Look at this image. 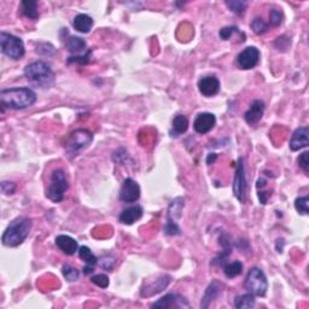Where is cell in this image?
Wrapping results in <instances>:
<instances>
[{
	"mask_svg": "<svg viewBox=\"0 0 309 309\" xmlns=\"http://www.w3.org/2000/svg\"><path fill=\"white\" fill-rule=\"evenodd\" d=\"M36 102V93L28 87L5 88L0 92V104L3 111L5 108L23 110L30 108Z\"/></svg>",
	"mask_w": 309,
	"mask_h": 309,
	"instance_id": "1",
	"label": "cell"
},
{
	"mask_svg": "<svg viewBox=\"0 0 309 309\" xmlns=\"http://www.w3.org/2000/svg\"><path fill=\"white\" fill-rule=\"evenodd\" d=\"M31 229V220L28 217L21 216L10 222L6 227L4 235L2 237V242L5 247L15 248L22 244L29 236Z\"/></svg>",
	"mask_w": 309,
	"mask_h": 309,
	"instance_id": "2",
	"label": "cell"
},
{
	"mask_svg": "<svg viewBox=\"0 0 309 309\" xmlns=\"http://www.w3.org/2000/svg\"><path fill=\"white\" fill-rule=\"evenodd\" d=\"M24 76L30 84L40 88H50L55 84V72L44 61H36L28 64L24 69Z\"/></svg>",
	"mask_w": 309,
	"mask_h": 309,
	"instance_id": "3",
	"label": "cell"
},
{
	"mask_svg": "<svg viewBox=\"0 0 309 309\" xmlns=\"http://www.w3.org/2000/svg\"><path fill=\"white\" fill-rule=\"evenodd\" d=\"M69 188V184L65 176L64 170L56 169L53 170L51 178H50L49 188H47L46 196L53 203H61L64 200V195Z\"/></svg>",
	"mask_w": 309,
	"mask_h": 309,
	"instance_id": "4",
	"label": "cell"
},
{
	"mask_svg": "<svg viewBox=\"0 0 309 309\" xmlns=\"http://www.w3.org/2000/svg\"><path fill=\"white\" fill-rule=\"evenodd\" d=\"M93 140V135L87 129H76L68 137L67 144H65V152L67 156L72 157L78 156L81 151L87 149Z\"/></svg>",
	"mask_w": 309,
	"mask_h": 309,
	"instance_id": "5",
	"label": "cell"
},
{
	"mask_svg": "<svg viewBox=\"0 0 309 309\" xmlns=\"http://www.w3.org/2000/svg\"><path fill=\"white\" fill-rule=\"evenodd\" d=\"M0 47H2V52L9 58L18 61L26 53L24 49V44L18 36L12 35L10 33L2 31L0 33Z\"/></svg>",
	"mask_w": 309,
	"mask_h": 309,
	"instance_id": "6",
	"label": "cell"
},
{
	"mask_svg": "<svg viewBox=\"0 0 309 309\" xmlns=\"http://www.w3.org/2000/svg\"><path fill=\"white\" fill-rule=\"evenodd\" d=\"M244 285L248 292H250L254 296H258V297H262V296L266 295L268 289L266 276L257 267H253L249 269L247 277H245Z\"/></svg>",
	"mask_w": 309,
	"mask_h": 309,
	"instance_id": "7",
	"label": "cell"
},
{
	"mask_svg": "<svg viewBox=\"0 0 309 309\" xmlns=\"http://www.w3.org/2000/svg\"><path fill=\"white\" fill-rule=\"evenodd\" d=\"M233 194L237 200L241 203H245L247 201V188H248V182H247V176H245V167H244V160L239 159L237 169H236L235 174V180H233Z\"/></svg>",
	"mask_w": 309,
	"mask_h": 309,
	"instance_id": "8",
	"label": "cell"
},
{
	"mask_svg": "<svg viewBox=\"0 0 309 309\" xmlns=\"http://www.w3.org/2000/svg\"><path fill=\"white\" fill-rule=\"evenodd\" d=\"M260 62V51L254 46H249L239 53L237 57V64L241 69L249 70L256 67Z\"/></svg>",
	"mask_w": 309,
	"mask_h": 309,
	"instance_id": "9",
	"label": "cell"
},
{
	"mask_svg": "<svg viewBox=\"0 0 309 309\" xmlns=\"http://www.w3.org/2000/svg\"><path fill=\"white\" fill-rule=\"evenodd\" d=\"M139 197L140 187L138 185V182L131 178L126 179L121 186V190H120V201L125 202V203H134V202L139 200Z\"/></svg>",
	"mask_w": 309,
	"mask_h": 309,
	"instance_id": "10",
	"label": "cell"
},
{
	"mask_svg": "<svg viewBox=\"0 0 309 309\" xmlns=\"http://www.w3.org/2000/svg\"><path fill=\"white\" fill-rule=\"evenodd\" d=\"M153 308H188L190 304L187 303V301L182 297V296L178 294H168L163 296L162 298H160L159 301L154 302L152 304Z\"/></svg>",
	"mask_w": 309,
	"mask_h": 309,
	"instance_id": "11",
	"label": "cell"
},
{
	"mask_svg": "<svg viewBox=\"0 0 309 309\" xmlns=\"http://www.w3.org/2000/svg\"><path fill=\"white\" fill-rule=\"evenodd\" d=\"M216 118L210 112H202L194 122V129L198 134H207L215 127Z\"/></svg>",
	"mask_w": 309,
	"mask_h": 309,
	"instance_id": "12",
	"label": "cell"
},
{
	"mask_svg": "<svg viewBox=\"0 0 309 309\" xmlns=\"http://www.w3.org/2000/svg\"><path fill=\"white\" fill-rule=\"evenodd\" d=\"M198 90L204 97H213L219 93L220 91V81L215 76H206L202 78L198 81Z\"/></svg>",
	"mask_w": 309,
	"mask_h": 309,
	"instance_id": "13",
	"label": "cell"
},
{
	"mask_svg": "<svg viewBox=\"0 0 309 309\" xmlns=\"http://www.w3.org/2000/svg\"><path fill=\"white\" fill-rule=\"evenodd\" d=\"M309 145V129L308 127L297 128L290 139V149L292 151H298L304 149Z\"/></svg>",
	"mask_w": 309,
	"mask_h": 309,
	"instance_id": "14",
	"label": "cell"
},
{
	"mask_svg": "<svg viewBox=\"0 0 309 309\" xmlns=\"http://www.w3.org/2000/svg\"><path fill=\"white\" fill-rule=\"evenodd\" d=\"M169 282H170V277L161 276L160 278L152 280V282L146 284V285L141 289V296H143V297H150V296L159 294V292H161L162 290H165L167 288Z\"/></svg>",
	"mask_w": 309,
	"mask_h": 309,
	"instance_id": "15",
	"label": "cell"
},
{
	"mask_svg": "<svg viewBox=\"0 0 309 309\" xmlns=\"http://www.w3.org/2000/svg\"><path fill=\"white\" fill-rule=\"evenodd\" d=\"M263 111H264V103L262 102V100H260V99L254 100V102L251 103L250 108H249L248 111L244 113L245 122L250 126L258 124L260 120L262 119Z\"/></svg>",
	"mask_w": 309,
	"mask_h": 309,
	"instance_id": "16",
	"label": "cell"
},
{
	"mask_svg": "<svg viewBox=\"0 0 309 309\" xmlns=\"http://www.w3.org/2000/svg\"><path fill=\"white\" fill-rule=\"evenodd\" d=\"M222 289L223 285L220 282H217V280H214L213 283H210L209 286H208L206 290V292H204L203 298H202L201 307L202 308L209 307L211 302H214L217 297H219V295L221 294Z\"/></svg>",
	"mask_w": 309,
	"mask_h": 309,
	"instance_id": "17",
	"label": "cell"
},
{
	"mask_svg": "<svg viewBox=\"0 0 309 309\" xmlns=\"http://www.w3.org/2000/svg\"><path fill=\"white\" fill-rule=\"evenodd\" d=\"M56 245L58 247V249L62 251V253L69 255V256L74 255L79 250L78 242L75 241L74 238L69 237V236L65 235H59L58 237L56 238Z\"/></svg>",
	"mask_w": 309,
	"mask_h": 309,
	"instance_id": "18",
	"label": "cell"
},
{
	"mask_svg": "<svg viewBox=\"0 0 309 309\" xmlns=\"http://www.w3.org/2000/svg\"><path fill=\"white\" fill-rule=\"evenodd\" d=\"M143 213H144L143 208L139 206L129 207L120 214L119 220H120V222L124 223V225H133L135 221H138V220L141 219Z\"/></svg>",
	"mask_w": 309,
	"mask_h": 309,
	"instance_id": "19",
	"label": "cell"
},
{
	"mask_svg": "<svg viewBox=\"0 0 309 309\" xmlns=\"http://www.w3.org/2000/svg\"><path fill=\"white\" fill-rule=\"evenodd\" d=\"M72 26H74L75 30L80 31V33L87 34L90 33L91 29L93 27V20L91 16L86 14H79L75 16L74 22H72Z\"/></svg>",
	"mask_w": 309,
	"mask_h": 309,
	"instance_id": "20",
	"label": "cell"
},
{
	"mask_svg": "<svg viewBox=\"0 0 309 309\" xmlns=\"http://www.w3.org/2000/svg\"><path fill=\"white\" fill-rule=\"evenodd\" d=\"M65 46H67L68 51L72 55H83V53H85V50H86V42L80 36L70 35L65 40Z\"/></svg>",
	"mask_w": 309,
	"mask_h": 309,
	"instance_id": "21",
	"label": "cell"
},
{
	"mask_svg": "<svg viewBox=\"0 0 309 309\" xmlns=\"http://www.w3.org/2000/svg\"><path fill=\"white\" fill-rule=\"evenodd\" d=\"M20 9L22 15L26 16L29 20H37V18H39V11H37L36 2H22Z\"/></svg>",
	"mask_w": 309,
	"mask_h": 309,
	"instance_id": "22",
	"label": "cell"
},
{
	"mask_svg": "<svg viewBox=\"0 0 309 309\" xmlns=\"http://www.w3.org/2000/svg\"><path fill=\"white\" fill-rule=\"evenodd\" d=\"M255 303H256V299L253 294H245V295H239L235 298V307L238 309H247V308H253Z\"/></svg>",
	"mask_w": 309,
	"mask_h": 309,
	"instance_id": "23",
	"label": "cell"
},
{
	"mask_svg": "<svg viewBox=\"0 0 309 309\" xmlns=\"http://www.w3.org/2000/svg\"><path fill=\"white\" fill-rule=\"evenodd\" d=\"M188 128V119L184 115H176L174 119H173V124H172V129L174 132L175 135H180L184 134Z\"/></svg>",
	"mask_w": 309,
	"mask_h": 309,
	"instance_id": "24",
	"label": "cell"
},
{
	"mask_svg": "<svg viewBox=\"0 0 309 309\" xmlns=\"http://www.w3.org/2000/svg\"><path fill=\"white\" fill-rule=\"evenodd\" d=\"M79 257H80L85 263H86L87 267H91V268H94L97 262H98L96 255L91 251L90 248L85 247V245L84 247L79 248Z\"/></svg>",
	"mask_w": 309,
	"mask_h": 309,
	"instance_id": "25",
	"label": "cell"
},
{
	"mask_svg": "<svg viewBox=\"0 0 309 309\" xmlns=\"http://www.w3.org/2000/svg\"><path fill=\"white\" fill-rule=\"evenodd\" d=\"M182 208H184V200L182 198H176V200L173 201L168 209V220L176 222V219L181 216Z\"/></svg>",
	"mask_w": 309,
	"mask_h": 309,
	"instance_id": "26",
	"label": "cell"
},
{
	"mask_svg": "<svg viewBox=\"0 0 309 309\" xmlns=\"http://www.w3.org/2000/svg\"><path fill=\"white\" fill-rule=\"evenodd\" d=\"M243 272V263L241 261H233V262H228L223 266V273L227 278L232 279L238 277L239 274Z\"/></svg>",
	"mask_w": 309,
	"mask_h": 309,
	"instance_id": "27",
	"label": "cell"
},
{
	"mask_svg": "<svg viewBox=\"0 0 309 309\" xmlns=\"http://www.w3.org/2000/svg\"><path fill=\"white\" fill-rule=\"evenodd\" d=\"M62 273L68 282H76L79 277H80V272L70 264H64L62 268Z\"/></svg>",
	"mask_w": 309,
	"mask_h": 309,
	"instance_id": "28",
	"label": "cell"
},
{
	"mask_svg": "<svg viewBox=\"0 0 309 309\" xmlns=\"http://www.w3.org/2000/svg\"><path fill=\"white\" fill-rule=\"evenodd\" d=\"M250 26L251 29L254 30V33L257 34V35L264 34L268 30V24L261 17H255L253 22H251Z\"/></svg>",
	"mask_w": 309,
	"mask_h": 309,
	"instance_id": "29",
	"label": "cell"
},
{
	"mask_svg": "<svg viewBox=\"0 0 309 309\" xmlns=\"http://www.w3.org/2000/svg\"><path fill=\"white\" fill-rule=\"evenodd\" d=\"M226 5L228 6V9L231 11L235 12L237 15H243L247 10V3L245 2H239V0H232V2H226Z\"/></svg>",
	"mask_w": 309,
	"mask_h": 309,
	"instance_id": "30",
	"label": "cell"
},
{
	"mask_svg": "<svg viewBox=\"0 0 309 309\" xmlns=\"http://www.w3.org/2000/svg\"><path fill=\"white\" fill-rule=\"evenodd\" d=\"M295 208L299 214H303V215H307V214H309V198H308V196L297 198V200L295 201Z\"/></svg>",
	"mask_w": 309,
	"mask_h": 309,
	"instance_id": "31",
	"label": "cell"
},
{
	"mask_svg": "<svg viewBox=\"0 0 309 309\" xmlns=\"http://www.w3.org/2000/svg\"><path fill=\"white\" fill-rule=\"evenodd\" d=\"M91 55H92V52L88 51V52L83 53V55L70 56L67 62L69 63V64H70V63H78V64H81V65L87 64V63L91 61Z\"/></svg>",
	"mask_w": 309,
	"mask_h": 309,
	"instance_id": "32",
	"label": "cell"
},
{
	"mask_svg": "<svg viewBox=\"0 0 309 309\" xmlns=\"http://www.w3.org/2000/svg\"><path fill=\"white\" fill-rule=\"evenodd\" d=\"M91 280H92L94 285L99 286L102 289H106L109 286V277L106 274H97V276H93Z\"/></svg>",
	"mask_w": 309,
	"mask_h": 309,
	"instance_id": "33",
	"label": "cell"
},
{
	"mask_svg": "<svg viewBox=\"0 0 309 309\" xmlns=\"http://www.w3.org/2000/svg\"><path fill=\"white\" fill-rule=\"evenodd\" d=\"M283 22L282 12L277 9H272L269 12V23L272 27H279Z\"/></svg>",
	"mask_w": 309,
	"mask_h": 309,
	"instance_id": "34",
	"label": "cell"
},
{
	"mask_svg": "<svg viewBox=\"0 0 309 309\" xmlns=\"http://www.w3.org/2000/svg\"><path fill=\"white\" fill-rule=\"evenodd\" d=\"M239 29L237 27H223L220 29L219 35L222 40H229L235 34H238Z\"/></svg>",
	"mask_w": 309,
	"mask_h": 309,
	"instance_id": "35",
	"label": "cell"
},
{
	"mask_svg": "<svg viewBox=\"0 0 309 309\" xmlns=\"http://www.w3.org/2000/svg\"><path fill=\"white\" fill-rule=\"evenodd\" d=\"M165 232L169 236H178L180 235V227L178 226V223L175 221H170V220H167V223L165 226Z\"/></svg>",
	"mask_w": 309,
	"mask_h": 309,
	"instance_id": "36",
	"label": "cell"
},
{
	"mask_svg": "<svg viewBox=\"0 0 309 309\" xmlns=\"http://www.w3.org/2000/svg\"><path fill=\"white\" fill-rule=\"evenodd\" d=\"M308 151H305L301 154V156L298 157V166L301 167L302 169H303L304 173H307L308 174V167H309V160H308Z\"/></svg>",
	"mask_w": 309,
	"mask_h": 309,
	"instance_id": "37",
	"label": "cell"
},
{
	"mask_svg": "<svg viewBox=\"0 0 309 309\" xmlns=\"http://www.w3.org/2000/svg\"><path fill=\"white\" fill-rule=\"evenodd\" d=\"M113 263H115V260H113L112 257H103L102 260L99 261V264L102 266L103 269H110L113 266Z\"/></svg>",
	"mask_w": 309,
	"mask_h": 309,
	"instance_id": "38",
	"label": "cell"
},
{
	"mask_svg": "<svg viewBox=\"0 0 309 309\" xmlns=\"http://www.w3.org/2000/svg\"><path fill=\"white\" fill-rule=\"evenodd\" d=\"M215 160H216V154L215 153H210L209 156H208L207 163H208V165H211V162H215Z\"/></svg>",
	"mask_w": 309,
	"mask_h": 309,
	"instance_id": "39",
	"label": "cell"
}]
</instances>
